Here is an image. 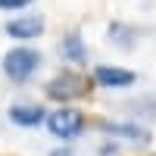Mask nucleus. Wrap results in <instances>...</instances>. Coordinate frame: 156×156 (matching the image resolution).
Returning a JSON list of instances; mask_svg holds the SVG:
<instances>
[{
  "label": "nucleus",
  "mask_w": 156,
  "mask_h": 156,
  "mask_svg": "<svg viewBox=\"0 0 156 156\" xmlns=\"http://www.w3.org/2000/svg\"><path fill=\"white\" fill-rule=\"evenodd\" d=\"M119 153V144L115 140H106V144H100V156H115Z\"/></svg>",
  "instance_id": "f8f14e48"
},
{
  "label": "nucleus",
  "mask_w": 156,
  "mask_h": 156,
  "mask_svg": "<svg viewBox=\"0 0 156 156\" xmlns=\"http://www.w3.org/2000/svg\"><path fill=\"white\" fill-rule=\"evenodd\" d=\"M44 66V53L41 50H34V47H9L3 59H0V69H3V75L9 78L12 84H25V81H31V78L41 72Z\"/></svg>",
  "instance_id": "f257e3e1"
},
{
  "label": "nucleus",
  "mask_w": 156,
  "mask_h": 156,
  "mask_svg": "<svg viewBox=\"0 0 156 156\" xmlns=\"http://www.w3.org/2000/svg\"><path fill=\"white\" fill-rule=\"evenodd\" d=\"M90 81L100 90H128L137 84V75L131 69H122V66H109V62H97L90 69Z\"/></svg>",
  "instance_id": "39448f33"
},
{
  "label": "nucleus",
  "mask_w": 156,
  "mask_h": 156,
  "mask_svg": "<svg viewBox=\"0 0 156 156\" xmlns=\"http://www.w3.org/2000/svg\"><path fill=\"white\" fill-rule=\"evenodd\" d=\"M34 0H0V9H6V12H16V9H25V6H31Z\"/></svg>",
  "instance_id": "9b49d317"
},
{
  "label": "nucleus",
  "mask_w": 156,
  "mask_h": 156,
  "mask_svg": "<svg viewBox=\"0 0 156 156\" xmlns=\"http://www.w3.org/2000/svg\"><path fill=\"white\" fill-rule=\"evenodd\" d=\"M6 115H9V122L19 125V128H37V125H44L47 109L41 103H12Z\"/></svg>",
  "instance_id": "1a4fd4ad"
},
{
  "label": "nucleus",
  "mask_w": 156,
  "mask_h": 156,
  "mask_svg": "<svg viewBox=\"0 0 156 156\" xmlns=\"http://www.w3.org/2000/svg\"><path fill=\"white\" fill-rule=\"evenodd\" d=\"M47 156H72V150L69 147H56L53 153H47Z\"/></svg>",
  "instance_id": "ddd939ff"
},
{
  "label": "nucleus",
  "mask_w": 156,
  "mask_h": 156,
  "mask_svg": "<svg viewBox=\"0 0 156 156\" xmlns=\"http://www.w3.org/2000/svg\"><path fill=\"white\" fill-rule=\"evenodd\" d=\"M97 128L103 134H109L112 140H125V144H134V147H147L153 140L150 128L140 122H131V119H100Z\"/></svg>",
  "instance_id": "20e7f679"
},
{
  "label": "nucleus",
  "mask_w": 156,
  "mask_h": 156,
  "mask_svg": "<svg viewBox=\"0 0 156 156\" xmlns=\"http://www.w3.org/2000/svg\"><path fill=\"white\" fill-rule=\"evenodd\" d=\"M56 53L62 62H69V66H87V41L81 37V31L72 28L59 37L56 44Z\"/></svg>",
  "instance_id": "0eeeda50"
},
{
  "label": "nucleus",
  "mask_w": 156,
  "mask_h": 156,
  "mask_svg": "<svg viewBox=\"0 0 156 156\" xmlns=\"http://www.w3.org/2000/svg\"><path fill=\"white\" fill-rule=\"evenodd\" d=\"M140 37H144V28H137L131 22H122V19H112L106 25V41L119 50H134L140 44Z\"/></svg>",
  "instance_id": "6e6552de"
},
{
  "label": "nucleus",
  "mask_w": 156,
  "mask_h": 156,
  "mask_svg": "<svg viewBox=\"0 0 156 156\" xmlns=\"http://www.w3.org/2000/svg\"><path fill=\"white\" fill-rule=\"evenodd\" d=\"M44 125H47V131L53 134L56 140L72 144V140H78L87 131V115L81 109H75V106H56L53 112H47Z\"/></svg>",
  "instance_id": "7ed1b4c3"
},
{
  "label": "nucleus",
  "mask_w": 156,
  "mask_h": 156,
  "mask_svg": "<svg viewBox=\"0 0 156 156\" xmlns=\"http://www.w3.org/2000/svg\"><path fill=\"white\" fill-rule=\"evenodd\" d=\"M90 87H94V81L84 78L81 72H75V69H59V72L44 84V94H47V100L59 103V106H69L72 100L87 97Z\"/></svg>",
  "instance_id": "f03ea898"
},
{
  "label": "nucleus",
  "mask_w": 156,
  "mask_h": 156,
  "mask_svg": "<svg viewBox=\"0 0 156 156\" xmlns=\"http://www.w3.org/2000/svg\"><path fill=\"white\" fill-rule=\"evenodd\" d=\"M122 112L131 115V122H156V94H137L122 103Z\"/></svg>",
  "instance_id": "9d476101"
},
{
  "label": "nucleus",
  "mask_w": 156,
  "mask_h": 156,
  "mask_svg": "<svg viewBox=\"0 0 156 156\" xmlns=\"http://www.w3.org/2000/svg\"><path fill=\"white\" fill-rule=\"evenodd\" d=\"M47 22L41 12H25V16H16L3 25V31L12 37V41H37V37L44 34Z\"/></svg>",
  "instance_id": "423d86ee"
}]
</instances>
